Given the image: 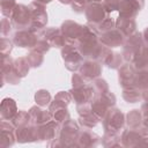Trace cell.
Segmentation results:
<instances>
[{"instance_id": "obj_18", "label": "cell", "mask_w": 148, "mask_h": 148, "mask_svg": "<svg viewBox=\"0 0 148 148\" xmlns=\"http://www.w3.org/2000/svg\"><path fill=\"white\" fill-rule=\"evenodd\" d=\"M17 113V109H16V103L14 99L12 98H5L1 103V117L2 119H9L12 120L15 114Z\"/></svg>"}, {"instance_id": "obj_8", "label": "cell", "mask_w": 148, "mask_h": 148, "mask_svg": "<svg viewBox=\"0 0 148 148\" xmlns=\"http://www.w3.org/2000/svg\"><path fill=\"white\" fill-rule=\"evenodd\" d=\"M143 0H121L119 5V16L120 17H128L133 18L139 10L143 7Z\"/></svg>"}, {"instance_id": "obj_26", "label": "cell", "mask_w": 148, "mask_h": 148, "mask_svg": "<svg viewBox=\"0 0 148 148\" xmlns=\"http://www.w3.org/2000/svg\"><path fill=\"white\" fill-rule=\"evenodd\" d=\"M27 60H28V62L31 67H38V66L42 65V62L44 60L43 53L39 52V51H36V50H32L29 53V56L27 57Z\"/></svg>"}, {"instance_id": "obj_33", "label": "cell", "mask_w": 148, "mask_h": 148, "mask_svg": "<svg viewBox=\"0 0 148 148\" xmlns=\"http://www.w3.org/2000/svg\"><path fill=\"white\" fill-rule=\"evenodd\" d=\"M90 0H72V8L75 12H83L86 9V5L89 2Z\"/></svg>"}, {"instance_id": "obj_2", "label": "cell", "mask_w": 148, "mask_h": 148, "mask_svg": "<svg viewBox=\"0 0 148 148\" xmlns=\"http://www.w3.org/2000/svg\"><path fill=\"white\" fill-rule=\"evenodd\" d=\"M29 10H30V16H31V25L29 29L37 32L39 29H42L46 24L47 14L45 12L44 5L37 1H34L29 5Z\"/></svg>"}, {"instance_id": "obj_16", "label": "cell", "mask_w": 148, "mask_h": 148, "mask_svg": "<svg viewBox=\"0 0 148 148\" xmlns=\"http://www.w3.org/2000/svg\"><path fill=\"white\" fill-rule=\"evenodd\" d=\"M116 25H117V29L120 30V32L124 36H128V37L134 34L135 28H136V23H135V20L134 18L120 17V16L117 20Z\"/></svg>"}, {"instance_id": "obj_14", "label": "cell", "mask_w": 148, "mask_h": 148, "mask_svg": "<svg viewBox=\"0 0 148 148\" xmlns=\"http://www.w3.org/2000/svg\"><path fill=\"white\" fill-rule=\"evenodd\" d=\"M42 38H44L51 46H56V47H61L66 44V39L61 34V30L56 28H50L43 31Z\"/></svg>"}, {"instance_id": "obj_27", "label": "cell", "mask_w": 148, "mask_h": 148, "mask_svg": "<svg viewBox=\"0 0 148 148\" xmlns=\"http://www.w3.org/2000/svg\"><path fill=\"white\" fill-rule=\"evenodd\" d=\"M98 118L90 111L88 113H84V114H81L80 116V123L86 126V127H94L96 126V124L98 123Z\"/></svg>"}, {"instance_id": "obj_31", "label": "cell", "mask_w": 148, "mask_h": 148, "mask_svg": "<svg viewBox=\"0 0 148 148\" xmlns=\"http://www.w3.org/2000/svg\"><path fill=\"white\" fill-rule=\"evenodd\" d=\"M92 88H94V95H99V94H103V92L109 90V87H108L106 82L104 80H102V79L95 80Z\"/></svg>"}, {"instance_id": "obj_19", "label": "cell", "mask_w": 148, "mask_h": 148, "mask_svg": "<svg viewBox=\"0 0 148 148\" xmlns=\"http://www.w3.org/2000/svg\"><path fill=\"white\" fill-rule=\"evenodd\" d=\"M71 99H72L71 91H60L54 97V101L50 104V112H53L59 108H66L67 104L71 102Z\"/></svg>"}, {"instance_id": "obj_11", "label": "cell", "mask_w": 148, "mask_h": 148, "mask_svg": "<svg viewBox=\"0 0 148 148\" xmlns=\"http://www.w3.org/2000/svg\"><path fill=\"white\" fill-rule=\"evenodd\" d=\"M102 72V66L96 60H87L80 67V74L87 80H92L97 77Z\"/></svg>"}, {"instance_id": "obj_37", "label": "cell", "mask_w": 148, "mask_h": 148, "mask_svg": "<svg viewBox=\"0 0 148 148\" xmlns=\"http://www.w3.org/2000/svg\"><path fill=\"white\" fill-rule=\"evenodd\" d=\"M37 2H40V3H47V2H50V1H52V0H36Z\"/></svg>"}, {"instance_id": "obj_12", "label": "cell", "mask_w": 148, "mask_h": 148, "mask_svg": "<svg viewBox=\"0 0 148 148\" xmlns=\"http://www.w3.org/2000/svg\"><path fill=\"white\" fill-rule=\"evenodd\" d=\"M29 116H30V124L35 126H40L43 124H46L52 120V113L45 110H42L38 106H34L29 110Z\"/></svg>"}, {"instance_id": "obj_3", "label": "cell", "mask_w": 148, "mask_h": 148, "mask_svg": "<svg viewBox=\"0 0 148 148\" xmlns=\"http://www.w3.org/2000/svg\"><path fill=\"white\" fill-rule=\"evenodd\" d=\"M10 18H12L13 25L17 30L29 29L31 25L30 10H29V7H25L24 5H16Z\"/></svg>"}, {"instance_id": "obj_7", "label": "cell", "mask_w": 148, "mask_h": 148, "mask_svg": "<svg viewBox=\"0 0 148 148\" xmlns=\"http://www.w3.org/2000/svg\"><path fill=\"white\" fill-rule=\"evenodd\" d=\"M38 40L37 34L36 31L31 30V29H23V30H18L15 35H14V43L17 46L21 47H30L34 49L36 43Z\"/></svg>"}, {"instance_id": "obj_23", "label": "cell", "mask_w": 148, "mask_h": 148, "mask_svg": "<svg viewBox=\"0 0 148 148\" xmlns=\"http://www.w3.org/2000/svg\"><path fill=\"white\" fill-rule=\"evenodd\" d=\"M13 66H14L15 73L20 77L25 76L28 74V72H29V62H28L27 58H18V59H16L14 61Z\"/></svg>"}, {"instance_id": "obj_29", "label": "cell", "mask_w": 148, "mask_h": 148, "mask_svg": "<svg viewBox=\"0 0 148 148\" xmlns=\"http://www.w3.org/2000/svg\"><path fill=\"white\" fill-rule=\"evenodd\" d=\"M51 113H52V116L57 123H65L69 119V113H68L66 108H59Z\"/></svg>"}, {"instance_id": "obj_36", "label": "cell", "mask_w": 148, "mask_h": 148, "mask_svg": "<svg viewBox=\"0 0 148 148\" xmlns=\"http://www.w3.org/2000/svg\"><path fill=\"white\" fill-rule=\"evenodd\" d=\"M142 38H143V40L148 44V28H146L145 31L142 32Z\"/></svg>"}, {"instance_id": "obj_32", "label": "cell", "mask_w": 148, "mask_h": 148, "mask_svg": "<svg viewBox=\"0 0 148 148\" xmlns=\"http://www.w3.org/2000/svg\"><path fill=\"white\" fill-rule=\"evenodd\" d=\"M121 0H103V7L106 10V13L113 12L119 8Z\"/></svg>"}, {"instance_id": "obj_40", "label": "cell", "mask_w": 148, "mask_h": 148, "mask_svg": "<svg viewBox=\"0 0 148 148\" xmlns=\"http://www.w3.org/2000/svg\"><path fill=\"white\" fill-rule=\"evenodd\" d=\"M146 69H147V72H148V67H146Z\"/></svg>"}, {"instance_id": "obj_20", "label": "cell", "mask_w": 148, "mask_h": 148, "mask_svg": "<svg viewBox=\"0 0 148 148\" xmlns=\"http://www.w3.org/2000/svg\"><path fill=\"white\" fill-rule=\"evenodd\" d=\"M133 64L139 69H143V68L148 67V45L143 44L140 47V50L138 51V53L134 57Z\"/></svg>"}, {"instance_id": "obj_21", "label": "cell", "mask_w": 148, "mask_h": 148, "mask_svg": "<svg viewBox=\"0 0 148 148\" xmlns=\"http://www.w3.org/2000/svg\"><path fill=\"white\" fill-rule=\"evenodd\" d=\"M98 136L96 134H94L90 131H83L82 133H80V135L77 136V146H96L98 142Z\"/></svg>"}, {"instance_id": "obj_39", "label": "cell", "mask_w": 148, "mask_h": 148, "mask_svg": "<svg viewBox=\"0 0 148 148\" xmlns=\"http://www.w3.org/2000/svg\"><path fill=\"white\" fill-rule=\"evenodd\" d=\"M90 1H92V2H99V1H103V0H90Z\"/></svg>"}, {"instance_id": "obj_24", "label": "cell", "mask_w": 148, "mask_h": 148, "mask_svg": "<svg viewBox=\"0 0 148 148\" xmlns=\"http://www.w3.org/2000/svg\"><path fill=\"white\" fill-rule=\"evenodd\" d=\"M127 124L130 128L136 130L142 124V113L139 110H132L127 114Z\"/></svg>"}, {"instance_id": "obj_25", "label": "cell", "mask_w": 148, "mask_h": 148, "mask_svg": "<svg viewBox=\"0 0 148 148\" xmlns=\"http://www.w3.org/2000/svg\"><path fill=\"white\" fill-rule=\"evenodd\" d=\"M12 123L15 127H20V126H25L28 124H30V116L29 112H24V111H18L15 117L12 119Z\"/></svg>"}, {"instance_id": "obj_35", "label": "cell", "mask_w": 148, "mask_h": 148, "mask_svg": "<svg viewBox=\"0 0 148 148\" xmlns=\"http://www.w3.org/2000/svg\"><path fill=\"white\" fill-rule=\"evenodd\" d=\"M6 24H7V18H3L1 21V34H2V36L8 35L9 31H10V25L6 27Z\"/></svg>"}, {"instance_id": "obj_38", "label": "cell", "mask_w": 148, "mask_h": 148, "mask_svg": "<svg viewBox=\"0 0 148 148\" xmlns=\"http://www.w3.org/2000/svg\"><path fill=\"white\" fill-rule=\"evenodd\" d=\"M60 2H62V3H71L72 2V0H59Z\"/></svg>"}, {"instance_id": "obj_5", "label": "cell", "mask_w": 148, "mask_h": 148, "mask_svg": "<svg viewBox=\"0 0 148 148\" xmlns=\"http://www.w3.org/2000/svg\"><path fill=\"white\" fill-rule=\"evenodd\" d=\"M142 45H143V38L141 37V34H134L130 36L126 44L124 45V51H123V56L125 60L133 62L135 54L138 53V51Z\"/></svg>"}, {"instance_id": "obj_9", "label": "cell", "mask_w": 148, "mask_h": 148, "mask_svg": "<svg viewBox=\"0 0 148 148\" xmlns=\"http://www.w3.org/2000/svg\"><path fill=\"white\" fill-rule=\"evenodd\" d=\"M84 13H86V17L87 20L92 23V24H98L101 23L104 18H106V10L104 9L103 5H101L99 2H91L89 3L86 9H84Z\"/></svg>"}, {"instance_id": "obj_17", "label": "cell", "mask_w": 148, "mask_h": 148, "mask_svg": "<svg viewBox=\"0 0 148 148\" xmlns=\"http://www.w3.org/2000/svg\"><path fill=\"white\" fill-rule=\"evenodd\" d=\"M6 124L5 121L1 123V147H7V146H12L14 143V139H15V130H14V125L13 123L9 124L8 123V128H6Z\"/></svg>"}, {"instance_id": "obj_34", "label": "cell", "mask_w": 148, "mask_h": 148, "mask_svg": "<svg viewBox=\"0 0 148 148\" xmlns=\"http://www.w3.org/2000/svg\"><path fill=\"white\" fill-rule=\"evenodd\" d=\"M12 47H13V44L9 39L7 38H2L1 39V54L2 56H7L8 53H10L12 51Z\"/></svg>"}, {"instance_id": "obj_28", "label": "cell", "mask_w": 148, "mask_h": 148, "mask_svg": "<svg viewBox=\"0 0 148 148\" xmlns=\"http://www.w3.org/2000/svg\"><path fill=\"white\" fill-rule=\"evenodd\" d=\"M35 99H36V103L39 105V106H45L50 103L51 101V95L47 90H38L35 95Z\"/></svg>"}, {"instance_id": "obj_4", "label": "cell", "mask_w": 148, "mask_h": 148, "mask_svg": "<svg viewBox=\"0 0 148 148\" xmlns=\"http://www.w3.org/2000/svg\"><path fill=\"white\" fill-rule=\"evenodd\" d=\"M102 120L105 132L118 133L124 126V114L118 109H109Z\"/></svg>"}, {"instance_id": "obj_10", "label": "cell", "mask_w": 148, "mask_h": 148, "mask_svg": "<svg viewBox=\"0 0 148 148\" xmlns=\"http://www.w3.org/2000/svg\"><path fill=\"white\" fill-rule=\"evenodd\" d=\"M99 42L106 47H117L123 45L124 43V35L118 29H111L108 31L102 32L99 37Z\"/></svg>"}, {"instance_id": "obj_15", "label": "cell", "mask_w": 148, "mask_h": 148, "mask_svg": "<svg viewBox=\"0 0 148 148\" xmlns=\"http://www.w3.org/2000/svg\"><path fill=\"white\" fill-rule=\"evenodd\" d=\"M135 69L132 65L126 64L124 65L120 69H119V82L120 84L125 88V87H130V86H134V79H135Z\"/></svg>"}, {"instance_id": "obj_30", "label": "cell", "mask_w": 148, "mask_h": 148, "mask_svg": "<svg viewBox=\"0 0 148 148\" xmlns=\"http://www.w3.org/2000/svg\"><path fill=\"white\" fill-rule=\"evenodd\" d=\"M16 7L15 0H1V12L5 16H12L14 8Z\"/></svg>"}, {"instance_id": "obj_22", "label": "cell", "mask_w": 148, "mask_h": 148, "mask_svg": "<svg viewBox=\"0 0 148 148\" xmlns=\"http://www.w3.org/2000/svg\"><path fill=\"white\" fill-rule=\"evenodd\" d=\"M123 97L124 99H126L128 103H135L140 99L141 97V91L138 87L135 86H130V87H125L124 91H123Z\"/></svg>"}, {"instance_id": "obj_1", "label": "cell", "mask_w": 148, "mask_h": 148, "mask_svg": "<svg viewBox=\"0 0 148 148\" xmlns=\"http://www.w3.org/2000/svg\"><path fill=\"white\" fill-rule=\"evenodd\" d=\"M61 54L65 60V65L69 71H76L83 64V56L74 44H65L62 46Z\"/></svg>"}, {"instance_id": "obj_13", "label": "cell", "mask_w": 148, "mask_h": 148, "mask_svg": "<svg viewBox=\"0 0 148 148\" xmlns=\"http://www.w3.org/2000/svg\"><path fill=\"white\" fill-rule=\"evenodd\" d=\"M71 94H72V97L74 98L76 105L87 104V103H90V101L92 98L94 88L86 84V86L80 87V88H73Z\"/></svg>"}, {"instance_id": "obj_6", "label": "cell", "mask_w": 148, "mask_h": 148, "mask_svg": "<svg viewBox=\"0 0 148 148\" xmlns=\"http://www.w3.org/2000/svg\"><path fill=\"white\" fill-rule=\"evenodd\" d=\"M60 30H61V34L64 35L66 42L75 45L77 39L81 37V35L83 32V25H80L73 21H66L61 25Z\"/></svg>"}]
</instances>
